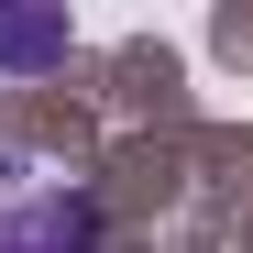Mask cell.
I'll list each match as a JSON object with an SVG mask.
<instances>
[{"instance_id": "obj_1", "label": "cell", "mask_w": 253, "mask_h": 253, "mask_svg": "<svg viewBox=\"0 0 253 253\" xmlns=\"http://www.w3.org/2000/svg\"><path fill=\"white\" fill-rule=\"evenodd\" d=\"M0 253H99V209L66 187H33L0 209Z\"/></svg>"}, {"instance_id": "obj_2", "label": "cell", "mask_w": 253, "mask_h": 253, "mask_svg": "<svg viewBox=\"0 0 253 253\" xmlns=\"http://www.w3.org/2000/svg\"><path fill=\"white\" fill-rule=\"evenodd\" d=\"M44 55H66V22L55 11H33V22L0 11V66H44Z\"/></svg>"}]
</instances>
